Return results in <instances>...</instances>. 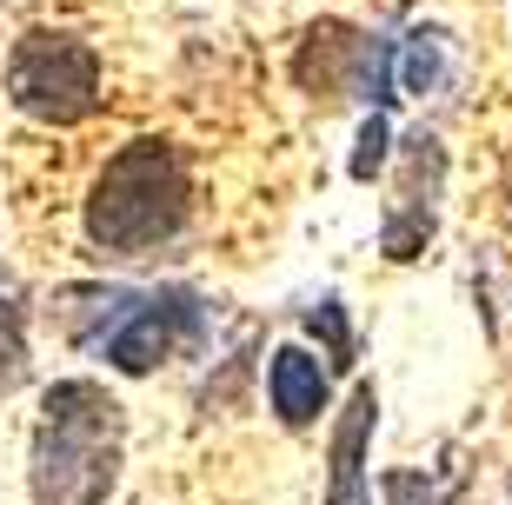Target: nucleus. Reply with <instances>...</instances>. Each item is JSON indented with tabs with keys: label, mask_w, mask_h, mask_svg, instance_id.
Returning <instances> with one entry per match:
<instances>
[{
	"label": "nucleus",
	"mask_w": 512,
	"mask_h": 505,
	"mask_svg": "<svg viewBox=\"0 0 512 505\" xmlns=\"http://www.w3.org/2000/svg\"><path fill=\"white\" fill-rule=\"evenodd\" d=\"M120 406L94 379H60L40 399L34 505H100L120 479Z\"/></svg>",
	"instance_id": "f257e3e1"
},
{
	"label": "nucleus",
	"mask_w": 512,
	"mask_h": 505,
	"mask_svg": "<svg viewBox=\"0 0 512 505\" xmlns=\"http://www.w3.org/2000/svg\"><path fill=\"white\" fill-rule=\"evenodd\" d=\"M187 160L167 140H133L87 193V240L107 253H153L187 226Z\"/></svg>",
	"instance_id": "f03ea898"
},
{
	"label": "nucleus",
	"mask_w": 512,
	"mask_h": 505,
	"mask_svg": "<svg viewBox=\"0 0 512 505\" xmlns=\"http://www.w3.org/2000/svg\"><path fill=\"white\" fill-rule=\"evenodd\" d=\"M7 100L20 113H34V120H87L100 107V60L94 47H80L74 34H27L7 60Z\"/></svg>",
	"instance_id": "7ed1b4c3"
},
{
	"label": "nucleus",
	"mask_w": 512,
	"mask_h": 505,
	"mask_svg": "<svg viewBox=\"0 0 512 505\" xmlns=\"http://www.w3.org/2000/svg\"><path fill=\"white\" fill-rule=\"evenodd\" d=\"M200 326H207V306L193 300V293H120L114 319L100 326L94 346L114 359L120 373H153L180 346H193Z\"/></svg>",
	"instance_id": "20e7f679"
},
{
	"label": "nucleus",
	"mask_w": 512,
	"mask_h": 505,
	"mask_svg": "<svg viewBox=\"0 0 512 505\" xmlns=\"http://www.w3.org/2000/svg\"><path fill=\"white\" fill-rule=\"evenodd\" d=\"M386 47H373V40L360 34H346V27H326V34L306 40V54H300V87H313V94L326 100H386Z\"/></svg>",
	"instance_id": "39448f33"
},
{
	"label": "nucleus",
	"mask_w": 512,
	"mask_h": 505,
	"mask_svg": "<svg viewBox=\"0 0 512 505\" xmlns=\"http://www.w3.org/2000/svg\"><path fill=\"white\" fill-rule=\"evenodd\" d=\"M373 412H380L373 386H353L340 426H333V492H326V505H366V439H373Z\"/></svg>",
	"instance_id": "423d86ee"
},
{
	"label": "nucleus",
	"mask_w": 512,
	"mask_h": 505,
	"mask_svg": "<svg viewBox=\"0 0 512 505\" xmlns=\"http://www.w3.org/2000/svg\"><path fill=\"white\" fill-rule=\"evenodd\" d=\"M266 393H273V412L286 426H313L326 412V366L306 346H280L266 366Z\"/></svg>",
	"instance_id": "0eeeda50"
},
{
	"label": "nucleus",
	"mask_w": 512,
	"mask_h": 505,
	"mask_svg": "<svg viewBox=\"0 0 512 505\" xmlns=\"http://www.w3.org/2000/svg\"><path fill=\"white\" fill-rule=\"evenodd\" d=\"M439 67H446V60H439V34H413L399 47V87H406V94H433Z\"/></svg>",
	"instance_id": "6e6552de"
},
{
	"label": "nucleus",
	"mask_w": 512,
	"mask_h": 505,
	"mask_svg": "<svg viewBox=\"0 0 512 505\" xmlns=\"http://www.w3.org/2000/svg\"><path fill=\"white\" fill-rule=\"evenodd\" d=\"M27 379V339H20V306L0 293V399Z\"/></svg>",
	"instance_id": "1a4fd4ad"
},
{
	"label": "nucleus",
	"mask_w": 512,
	"mask_h": 505,
	"mask_svg": "<svg viewBox=\"0 0 512 505\" xmlns=\"http://www.w3.org/2000/svg\"><path fill=\"white\" fill-rule=\"evenodd\" d=\"M313 333H326V346H333V366H346V313H340V300H320L313 306Z\"/></svg>",
	"instance_id": "9d476101"
},
{
	"label": "nucleus",
	"mask_w": 512,
	"mask_h": 505,
	"mask_svg": "<svg viewBox=\"0 0 512 505\" xmlns=\"http://www.w3.org/2000/svg\"><path fill=\"white\" fill-rule=\"evenodd\" d=\"M386 160V120H366L360 153H353V180H373V167Z\"/></svg>",
	"instance_id": "9b49d317"
}]
</instances>
